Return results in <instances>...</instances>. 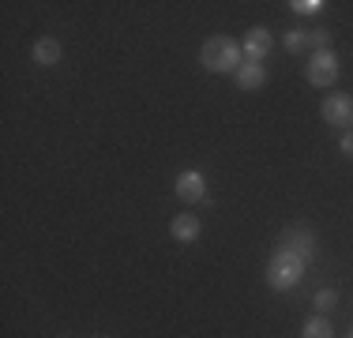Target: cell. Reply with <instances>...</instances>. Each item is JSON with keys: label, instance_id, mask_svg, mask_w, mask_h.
<instances>
[{"label": "cell", "instance_id": "cell-1", "mask_svg": "<svg viewBox=\"0 0 353 338\" xmlns=\"http://www.w3.org/2000/svg\"><path fill=\"white\" fill-rule=\"evenodd\" d=\"M241 57H245V49H241L233 38H222V34L207 38L203 49H199V64H203L207 72H218V75H222V72H237Z\"/></svg>", "mask_w": 353, "mask_h": 338}, {"label": "cell", "instance_id": "cell-2", "mask_svg": "<svg viewBox=\"0 0 353 338\" xmlns=\"http://www.w3.org/2000/svg\"><path fill=\"white\" fill-rule=\"evenodd\" d=\"M305 264H308L305 256L279 248L271 256V264H267V282H271V290H293V286L305 278Z\"/></svg>", "mask_w": 353, "mask_h": 338}, {"label": "cell", "instance_id": "cell-3", "mask_svg": "<svg viewBox=\"0 0 353 338\" xmlns=\"http://www.w3.org/2000/svg\"><path fill=\"white\" fill-rule=\"evenodd\" d=\"M279 248L312 259L316 256V233L308 230V226H290V230H282V237H279Z\"/></svg>", "mask_w": 353, "mask_h": 338}, {"label": "cell", "instance_id": "cell-4", "mask_svg": "<svg viewBox=\"0 0 353 338\" xmlns=\"http://www.w3.org/2000/svg\"><path fill=\"white\" fill-rule=\"evenodd\" d=\"M323 121L331 124V128H353V95L323 98Z\"/></svg>", "mask_w": 353, "mask_h": 338}, {"label": "cell", "instance_id": "cell-5", "mask_svg": "<svg viewBox=\"0 0 353 338\" xmlns=\"http://www.w3.org/2000/svg\"><path fill=\"white\" fill-rule=\"evenodd\" d=\"M339 79V57L327 49V53H316L312 64H308V83L312 87H331V83Z\"/></svg>", "mask_w": 353, "mask_h": 338}, {"label": "cell", "instance_id": "cell-6", "mask_svg": "<svg viewBox=\"0 0 353 338\" xmlns=\"http://www.w3.org/2000/svg\"><path fill=\"white\" fill-rule=\"evenodd\" d=\"M176 196H181L184 203H199L207 196V181H203V173H199V169H188V173H181L176 177Z\"/></svg>", "mask_w": 353, "mask_h": 338}, {"label": "cell", "instance_id": "cell-7", "mask_svg": "<svg viewBox=\"0 0 353 338\" xmlns=\"http://www.w3.org/2000/svg\"><path fill=\"white\" fill-rule=\"evenodd\" d=\"M271 46H274V41H271V34H267L263 27H252V30L245 34V46H241V49H245V57H248V61L263 64V57L271 53Z\"/></svg>", "mask_w": 353, "mask_h": 338}, {"label": "cell", "instance_id": "cell-8", "mask_svg": "<svg viewBox=\"0 0 353 338\" xmlns=\"http://www.w3.org/2000/svg\"><path fill=\"white\" fill-rule=\"evenodd\" d=\"M233 75H237V87L241 90H256V87H263V83H267V68L256 64V61H245Z\"/></svg>", "mask_w": 353, "mask_h": 338}, {"label": "cell", "instance_id": "cell-9", "mask_svg": "<svg viewBox=\"0 0 353 338\" xmlns=\"http://www.w3.org/2000/svg\"><path fill=\"white\" fill-rule=\"evenodd\" d=\"M173 241H184V244H192L199 237V230H203V226H199V218L196 215H176L173 218Z\"/></svg>", "mask_w": 353, "mask_h": 338}, {"label": "cell", "instance_id": "cell-10", "mask_svg": "<svg viewBox=\"0 0 353 338\" xmlns=\"http://www.w3.org/2000/svg\"><path fill=\"white\" fill-rule=\"evenodd\" d=\"M57 61H61V41H57V38H38L34 41V64L53 68Z\"/></svg>", "mask_w": 353, "mask_h": 338}, {"label": "cell", "instance_id": "cell-11", "mask_svg": "<svg viewBox=\"0 0 353 338\" xmlns=\"http://www.w3.org/2000/svg\"><path fill=\"white\" fill-rule=\"evenodd\" d=\"M301 338H334V331H331V324H327L323 316H312L305 324V331H301Z\"/></svg>", "mask_w": 353, "mask_h": 338}, {"label": "cell", "instance_id": "cell-12", "mask_svg": "<svg viewBox=\"0 0 353 338\" xmlns=\"http://www.w3.org/2000/svg\"><path fill=\"white\" fill-rule=\"evenodd\" d=\"M282 46L290 49V53H301V49H308V34H305V30H290V34L282 38Z\"/></svg>", "mask_w": 353, "mask_h": 338}, {"label": "cell", "instance_id": "cell-13", "mask_svg": "<svg viewBox=\"0 0 353 338\" xmlns=\"http://www.w3.org/2000/svg\"><path fill=\"white\" fill-rule=\"evenodd\" d=\"M290 8H293V12H301V15H316V12H323L327 4H323V0H293Z\"/></svg>", "mask_w": 353, "mask_h": 338}, {"label": "cell", "instance_id": "cell-14", "mask_svg": "<svg viewBox=\"0 0 353 338\" xmlns=\"http://www.w3.org/2000/svg\"><path fill=\"white\" fill-rule=\"evenodd\" d=\"M308 46H312L316 53H327V49H331V34H327V30H316V34H308Z\"/></svg>", "mask_w": 353, "mask_h": 338}, {"label": "cell", "instance_id": "cell-15", "mask_svg": "<svg viewBox=\"0 0 353 338\" xmlns=\"http://www.w3.org/2000/svg\"><path fill=\"white\" fill-rule=\"evenodd\" d=\"M334 301H339V293H334V290H319V293H316V308H319V316H323L327 308H334Z\"/></svg>", "mask_w": 353, "mask_h": 338}, {"label": "cell", "instance_id": "cell-16", "mask_svg": "<svg viewBox=\"0 0 353 338\" xmlns=\"http://www.w3.org/2000/svg\"><path fill=\"white\" fill-rule=\"evenodd\" d=\"M342 155L353 158V132H342Z\"/></svg>", "mask_w": 353, "mask_h": 338}, {"label": "cell", "instance_id": "cell-17", "mask_svg": "<svg viewBox=\"0 0 353 338\" xmlns=\"http://www.w3.org/2000/svg\"><path fill=\"white\" fill-rule=\"evenodd\" d=\"M350 338H353V331H350Z\"/></svg>", "mask_w": 353, "mask_h": 338}]
</instances>
